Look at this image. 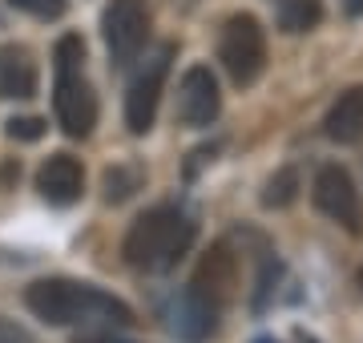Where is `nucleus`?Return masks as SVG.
Wrapping results in <instances>:
<instances>
[{
  "instance_id": "nucleus-22",
  "label": "nucleus",
  "mask_w": 363,
  "mask_h": 343,
  "mask_svg": "<svg viewBox=\"0 0 363 343\" xmlns=\"http://www.w3.org/2000/svg\"><path fill=\"white\" fill-rule=\"evenodd\" d=\"M359 287H363V266H359Z\"/></svg>"
},
{
  "instance_id": "nucleus-15",
  "label": "nucleus",
  "mask_w": 363,
  "mask_h": 343,
  "mask_svg": "<svg viewBox=\"0 0 363 343\" xmlns=\"http://www.w3.org/2000/svg\"><path fill=\"white\" fill-rule=\"evenodd\" d=\"M298 194V174L286 166V170H279L267 182V190H262V206H271V210H283V206H291Z\"/></svg>"
},
{
  "instance_id": "nucleus-5",
  "label": "nucleus",
  "mask_w": 363,
  "mask_h": 343,
  "mask_svg": "<svg viewBox=\"0 0 363 343\" xmlns=\"http://www.w3.org/2000/svg\"><path fill=\"white\" fill-rule=\"evenodd\" d=\"M169 61H174V45H162L154 57H145V65L130 81V93H125V125L138 137L154 130L157 101H162V89H166V77H169Z\"/></svg>"
},
{
  "instance_id": "nucleus-21",
  "label": "nucleus",
  "mask_w": 363,
  "mask_h": 343,
  "mask_svg": "<svg viewBox=\"0 0 363 343\" xmlns=\"http://www.w3.org/2000/svg\"><path fill=\"white\" fill-rule=\"evenodd\" d=\"M343 13H347V16H359V13H363V0H343Z\"/></svg>"
},
{
  "instance_id": "nucleus-17",
  "label": "nucleus",
  "mask_w": 363,
  "mask_h": 343,
  "mask_svg": "<svg viewBox=\"0 0 363 343\" xmlns=\"http://www.w3.org/2000/svg\"><path fill=\"white\" fill-rule=\"evenodd\" d=\"M45 130H49V121L45 118H13L9 125H4V133H9L13 142H40Z\"/></svg>"
},
{
  "instance_id": "nucleus-9",
  "label": "nucleus",
  "mask_w": 363,
  "mask_h": 343,
  "mask_svg": "<svg viewBox=\"0 0 363 343\" xmlns=\"http://www.w3.org/2000/svg\"><path fill=\"white\" fill-rule=\"evenodd\" d=\"M222 109V93H218V77L206 65H190L186 77L178 85V118L190 130H206L210 121L218 118Z\"/></svg>"
},
{
  "instance_id": "nucleus-1",
  "label": "nucleus",
  "mask_w": 363,
  "mask_h": 343,
  "mask_svg": "<svg viewBox=\"0 0 363 343\" xmlns=\"http://www.w3.org/2000/svg\"><path fill=\"white\" fill-rule=\"evenodd\" d=\"M25 303L49 327H69L81 319H109L117 327L133 323V311L121 299L105 295L101 287H89V283H73V279H37L25 291Z\"/></svg>"
},
{
  "instance_id": "nucleus-23",
  "label": "nucleus",
  "mask_w": 363,
  "mask_h": 343,
  "mask_svg": "<svg viewBox=\"0 0 363 343\" xmlns=\"http://www.w3.org/2000/svg\"><path fill=\"white\" fill-rule=\"evenodd\" d=\"M259 343H271V339H259Z\"/></svg>"
},
{
  "instance_id": "nucleus-18",
  "label": "nucleus",
  "mask_w": 363,
  "mask_h": 343,
  "mask_svg": "<svg viewBox=\"0 0 363 343\" xmlns=\"http://www.w3.org/2000/svg\"><path fill=\"white\" fill-rule=\"evenodd\" d=\"M13 9L21 13L37 16V21H57V16H65V0H9Z\"/></svg>"
},
{
  "instance_id": "nucleus-19",
  "label": "nucleus",
  "mask_w": 363,
  "mask_h": 343,
  "mask_svg": "<svg viewBox=\"0 0 363 343\" xmlns=\"http://www.w3.org/2000/svg\"><path fill=\"white\" fill-rule=\"evenodd\" d=\"M0 343H33V335L25 327L9 323V319H0Z\"/></svg>"
},
{
  "instance_id": "nucleus-10",
  "label": "nucleus",
  "mask_w": 363,
  "mask_h": 343,
  "mask_svg": "<svg viewBox=\"0 0 363 343\" xmlns=\"http://www.w3.org/2000/svg\"><path fill=\"white\" fill-rule=\"evenodd\" d=\"M37 190L40 198H49L52 206H69V202L81 198L85 190V170L73 154H52L45 166L37 170Z\"/></svg>"
},
{
  "instance_id": "nucleus-4",
  "label": "nucleus",
  "mask_w": 363,
  "mask_h": 343,
  "mask_svg": "<svg viewBox=\"0 0 363 343\" xmlns=\"http://www.w3.org/2000/svg\"><path fill=\"white\" fill-rule=\"evenodd\" d=\"M218 61L234 85H255L267 69V33L250 13H234L218 33Z\"/></svg>"
},
{
  "instance_id": "nucleus-12",
  "label": "nucleus",
  "mask_w": 363,
  "mask_h": 343,
  "mask_svg": "<svg viewBox=\"0 0 363 343\" xmlns=\"http://www.w3.org/2000/svg\"><path fill=\"white\" fill-rule=\"evenodd\" d=\"M37 93V65L21 45H0V97L25 101Z\"/></svg>"
},
{
  "instance_id": "nucleus-8",
  "label": "nucleus",
  "mask_w": 363,
  "mask_h": 343,
  "mask_svg": "<svg viewBox=\"0 0 363 343\" xmlns=\"http://www.w3.org/2000/svg\"><path fill=\"white\" fill-rule=\"evenodd\" d=\"M311 202L315 210L327 214L331 223L347 226V230H359V218H363V206H359V190L351 182V174L335 162H327L315 170V182H311Z\"/></svg>"
},
{
  "instance_id": "nucleus-11",
  "label": "nucleus",
  "mask_w": 363,
  "mask_h": 343,
  "mask_svg": "<svg viewBox=\"0 0 363 343\" xmlns=\"http://www.w3.org/2000/svg\"><path fill=\"white\" fill-rule=\"evenodd\" d=\"M323 133L339 145H355L363 142V85H351L347 93H339L335 106L327 109Z\"/></svg>"
},
{
  "instance_id": "nucleus-7",
  "label": "nucleus",
  "mask_w": 363,
  "mask_h": 343,
  "mask_svg": "<svg viewBox=\"0 0 363 343\" xmlns=\"http://www.w3.org/2000/svg\"><path fill=\"white\" fill-rule=\"evenodd\" d=\"M101 33H105L113 65H130L133 57L142 53L145 37H150L145 0H109V9L101 13Z\"/></svg>"
},
{
  "instance_id": "nucleus-16",
  "label": "nucleus",
  "mask_w": 363,
  "mask_h": 343,
  "mask_svg": "<svg viewBox=\"0 0 363 343\" xmlns=\"http://www.w3.org/2000/svg\"><path fill=\"white\" fill-rule=\"evenodd\" d=\"M142 186V170L138 166H113V170H105V198L109 202H125Z\"/></svg>"
},
{
  "instance_id": "nucleus-3",
  "label": "nucleus",
  "mask_w": 363,
  "mask_h": 343,
  "mask_svg": "<svg viewBox=\"0 0 363 343\" xmlns=\"http://www.w3.org/2000/svg\"><path fill=\"white\" fill-rule=\"evenodd\" d=\"M57 85H52V113L57 125L69 137H89L97 125V93L85 81L81 65H85V40L77 33L57 40Z\"/></svg>"
},
{
  "instance_id": "nucleus-14",
  "label": "nucleus",
  "mask_w": 363,
  "mask_h": 343,
  "mask_svg": "<svg viewBox=\"0 0 363 343\" xmlns=\"http://www.w3.org/2000/svg\"><path fill=\"white\" fill-rule=\"evenodd\" d=\"M274 21L283 33H311L323 21V4L319 0H274Z\"/></svg>"
},
{
  "instance_id": "nucleus-2",
  "label": "nucleus",
  "mask_w": 363,
  "mask_h": 343,
  "mask_svg": "<svg viewBox=\"0 0 363 343\" xmlns=\"http://www.w3.org/2000/svg\"><path fill=\"white\" fill-rule=\"evenodd\" d=\"M198 226L190 223V214L178 210V206H154L145 210L138 223L130 226L125 235V263L138 266V271H169L182 254L190 251Z\"/></svg>"
},
{
  "instance_id": "nucleus-20",
  "label": "nucleus",
  "mask_w": 363,
  "mask_h": 343,
  "mask_svg": "<svg viewBox=\"0 0 363 343\" xmlns=\"http://www.w3.org/2000/svg\"><path fill=\"white\" fill-rule=\"evenodd\" d=\"M77 343H130V339H113V335H85Z\"/></svg>"
},
{
  "instance_id": "nucleus-6",
  "label": "nucleus",
  "mask_w": 363,
  "mask_h": 343,
  "mask_svg": "<svg viewBox=\"0 0 363 343\" xmlns=\"http://www.w3.org/2000/svg\"><path fill=\"white\" fill-rule=\"evenodd\" d=\"M238 283H242V271H238V254H234L230 242H214L194 266V279H190V295H198L206 307L222 311L238 295Z\"/></svg>"
},
{
  "instance_id": "nucleus-13",
  "label": "nucleus",
  "mask_w": 363,
  "mask_h": 343,
  "mask_svg": "<svg viewBox=\"0 0 363 343\" xmlns=\"http://www.w3.org/2000/svg\"><path fill=\"white\" fill-rule=\"evenodd\" d=\"M214 323H218V311L206 307L198 295H190V291H182V299L169 307V331L186 343H202L210 331H214Z\"/></svg>"
}]
</instances>
